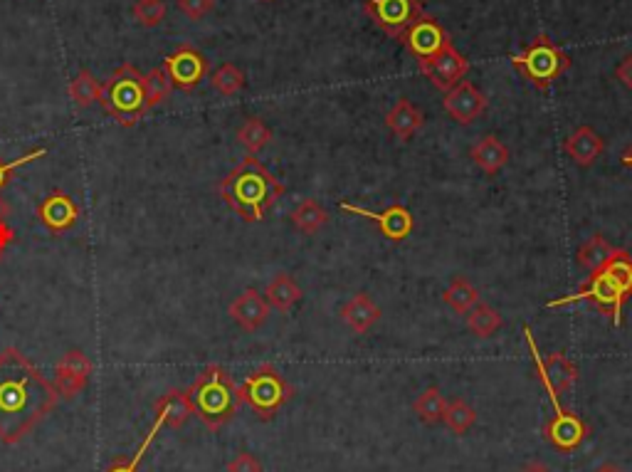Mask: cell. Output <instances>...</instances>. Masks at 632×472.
Returning a JSON list of instances; mask_svg holds the SVG:
<instances>
[{
  "instance_id": "cell-22",
  "label": "cell",
  "mask_w": 632,
  "mask_h": 472,
  "mask_svg": "<svg viewBox=\"0 0 632 472\" xmlns=\"http://www.w3.org/2000/svg\"><path fill=\"white\" fill-rule=\"evenodd\" d=\"M470 159L484 173L494 176V173H499V171L504 169V166L509 164V149L502 144V141L497 139V136L487 134V136H482V139H479L477 144L472 146Z\"/></svg>"
},
{
  "instance_id": "cell-29",
  "label": "cell",
  "mask_w": 632,
  "mask_h": 472,
  "mask_svg": "<svg viewBox=\"0 0 632 472\" xmlns=\"http://www.w3.org/2000/svg\"><path fill=\"white\" fill-rule=\"evenodd\" d=\"M70 97L77 109H89L102 99V85H99V80L89 70H79V75L70 85Z\"/></svg>"
},
{
  "instance_id": "cell-7",
  "label": "cell",
  "mask_w": 632,
  "mask_h": 472,
  "mask_svg": "<svg viewBox=\"0 0 632 472\" xmlns=\"http://www.w3.org/2000/svg\"><path fill=\"white\" fill-rule=\"evenodd\" d=\"M240 401L247 403L262 421H270L277 416L279 408L292 398V386L287 384L282 374L272 364H262L260 369L252 371L245 384L237 388Z\"/></svg>"
},
{
  "instance_id": "cell-42",
  "label": "cell",
  "mask_w": 632,
  "mask_h": 472,
  "mask_svg": "<svg viewBox=\"0 0 632 472\" xmlns=\"http://www.w3.org/2000/svg\"><path fill=\"white\" fill-rule=\"evenodd\" d=\"M521 472H551V470L546 468L544 463H529L526 468H521Z\"/></svg>"
},
{
  "instance_id": "cell-2",
  "label": "cell",
  "mask_w": 632,
  "mask_h": 472,
  "mask_svg": "<svg viewBox=\"0 0 632 472\" xmlns=\"http://www.w3.org/2000/svg\"><path fill=\"white\" fill-rule=\"evenodd\" d=\"M284 196V186L255 156H245L228 176L220 181V198L240 215L245 223H260L275 203Z\"/></svg>"
},
{
  "instance_id": "cell-16",
  "label": "cell",
  "mask_w": 632,
  "mask_h": 472,
  "mask_svg": "<svg viewBox=\"0 0 632 472\" xmlns=\"http://www.w3.org/2000/svg\"><path fill=\"white\" fill-rule=\"evenodd\" d=\"M442 107L457 124H474L487 112V97L470 80H462L460 85L445 92Z\"/></svg>"
},
{
  "instance_id": "cell-19",
  "label": "cell",
  "mask_w": 632,
  "mask_h": 472,
  "mask_svg": "<svg viewBox=\"0 0 632 472\" xmlns=\"http://www.w3.org/2000/svg\"><path fill=\"white\" fill-rule=\"evenodd\" d=\"M381 307L371 300V295L366 292H358V295L351 297L349 302L341 307V319H344L346 327L354 334H366L381 322Z\"/></svg>"
},
{
  "instance_id": "cell-26",
  "label": "cell",
  "mask_w": 632,
  "mask_h": 472,
  "mask_svg": "<svg viewBox=\"0 0 632 472\" xmlns=\"http://www.w3.org/2000/svg\"><path fill=\"white\" fill-rule=\"evenodd\" d=\"M465 317H467V327H470V332L479 339H489L499 327H502V314H499L494 307H489L487 302L474 304Z\"/></svg>"
},
{
  "instance_id": "cell-38",
  "label": "cell",
  "mask_w": 632,
  "mask_h": 472,
  "mask_svg": "<svg viewBox=\"0 0 632 472\" xmlns=\"http://www.w3.org/2000/svg\"><path fill=\"white\" fill-rule=\"evenodd\" d=\"M215 8V0H178V10L191 20H203Z\"/></svg>"
},
{
  "instance_id": "cell-40",
  "label": "cell",
  "mask_w": 632,
  "mask_h": 472,
  "mask_svg": "<svg viewBox=\"0 0 632 472\" xmlns=\"http://www.w3.org/2000/svg\"><path fill=\"white\" fill-rule=\"evenodd\" d=\"M615 77L620 80V85H625L628 89H632V55L625 57L618 67H615Z\"/></svg>"
},
{
  "instance_id": "cell-18",
  "label": "cell",
  "mask_w": 632,
  "mask_h": 472,
  "mask_svg": "<svg viewBox=\"0 0 632 472\" xmlns=\"http://www.w3.org/2000/svg\"><path fill=\"white\" fill-rule=\"evenodd\" d=\"M230 317H233V322L242 332H257L270 317V302L255 287H250L230 304Z\"/></svg>"
},
{
  "instance_id": "cell-35",
  "label": "cell",
  "mask_w": 632,
  "mask_h": 472,
  "mask_svg": "<svg viewBox=\"0 0 632 472\" xmlns=\"http://www.w3.org/2000/svg\"><path fill=\"white\" fill-rule=\"evenodd\" d=\"M168 8L163 0H136L134 5V20L144 28H156L163 23Z\"/></svg>"
},
{
  "instance_id": "cell-13",
  "label": "cell",
  "mask_w": 632,
  "mask_h": 472,
  "mask_svg": "<svg viewBox=\"0 0 632 472\" xmlns=\"http://www.w3.org/2000/svg\"><path fill=\"white\" fill-rule=\"evenodd\" d=\"M341 211L356 213V215H361V218H368L371 223H376V228L381 230L383 238H388L391 243H400V240L410 238V233H413V228H415L413 213H410L405 206H400V203H393V206H388L386 211H381V213L366 211V208L351 206V203H341Z\"/></svg>"
},
{
  "instance_id": "cell-28",
  "label": "cell",
  "mask_w": 632,
  "mask_h": 472,
  "mask_svg": "<svg viewBox=\"0 0 632 472\" xmlns=\"http://www.w3.org/2000/svg\"><path fill=\"white\" fill-rule=\"evenodd\" d=\"M442 302H445L450 309H455L457 314H467L474 304L479 302V292L470 280H465V277H455V280L450 282V287L442 292Z\"/></svg>"
},
{
  "instance_id": "cell-12",
  "label": "cell",
  "mask_w": 632,
  "mask_h": 472,
  "mask_svg": "<svg viewBox=\"0 0 632 472\" xmlns=\"http://www.w3.org/2000/svg\"><path fill=\"white\" fill-rule=\"evenodd\" d=\"M400 43L408 47L418 60H430V57H435L437 52L445 50L447 45H452L450 35L442 30V25L425 13L420 15L413 25H410L408 33L403 35Z\"/></svg>"
},
{
  "instance_id": "cell-15",
  "label": "cell",
  "mask_w": 632,
  "mask_h": 472,
  "mask_svg": "<svg viewBox=\"0 0 632 472\" xmlns=\"http://www.w3.org/2000/svg\"><path fill=\"white\" fill-rule=\"evenodd\" d=\"M79 206L67 196L65 191H52L47 193L38 206V218L40 223L50 230L52 235L70 233L72 228L79 223Z\"/></svg>"
},
{
  "instance_id": "cell-14",
  "label": "cell",
  "mask_w": 632,
  "mask_h": 472,
  "mask_svg": "<svg viewBox=\"0 0 632 472\" xmlns=\"http://www.w3.org/2000/svg\"><path fill=\"white\" fill-rule=\"evenodd\" d=\"M92 376V361L84 351L70 349L55 366V388L62 398L72 401L79 391H84Z\"/></svg>"
},
{
  "instance_id": "cell-8",
  "label": "cell",
  "mask_w": 632,
  "mask_h": 472,
  "mask_svg": "<svg viewBox=\"0 0 632 472\" xmlns=\"http://www.w3.org/2000/svg\"><path fill=\"white\" fill-rule=\"evenodd\" d=\"M363 8H366V13L371 15V20L383 33L398 40H403L410 25L423 15L418 0H366Z\"/></svg>"
},
{
  "instance_id": "cell-31",
  "label": "cell",
  "mask_w": 632,
  "mask_h": 472,
  "mask_svg": "<svg viewBox=\"0 0 632 472\" xmlns=\"http://www.w3.org/2000/svg\"><path fill=\"white\" fill-rule=\"evenodd\" d=\"M613 253L615 248L603 238V235H593V238L588 240V243H583L581 250H578V265L586 267L588 272H595L610 260Z\"/></svg>"
},
{
  "instance_id": "cell-1",
  "label": "cell",
  "mask_w": 632,
  "mask_h": 472,
  "mask_svg": "<svg viewBox=\"0 0 632 472\" xmlns=\"http://www.w3.org/2000/svg\"><path fill=\"white\" fill-rule=\"evenodd\" d=\"M60 401L52 381L20 349L0 351V443L15 445Z\"/></svg>"
},
{
  "instance_id": "cell-30",
  "label": "cell",
  "mask_w": 632,
  "mask_h": 472,
  "mask_svg": "<svg viewBox=\"0 0 632 472\" xmlns=\"http://www.w3.org/2000/svg\"><path fill=\"white\" fill-rule=\"evenodd\" d=\"M237 141L245 146L247 154L255 156L257 151H262L272 141V129L267 127L262 119L250 117V119H245V124H242L240 129H237Z\"/></svg>"
},
{
  "instance_id": "cell-41",
  "label": "cell",
  "mask_w": 632,
  "mask_h": 472,
  "mask_svg": "<svg viewBox=\"0 0 632 472\" xmlns=\"http://www.w3.org/2000/svg\"><path fill=\"white\" fill-rule=\"evenodd\" d=\"M15 240V230L8 223H0V260H3L5 248Z\"/></svg>"
},
{
  "instance_id": "cell-4",
  "label": "cell",
  "mask_w": 632,
  "mask_h": 472,
  "mask_svg": "<svg viewBox=\"0 0 632 472\" xmlns=\"http://www.w3.org/2000/svg\"><path fill=\"white\" fill-rule=\"evenodd\" d=\"M186 393L193 406V413H196L208 430L223 428L235 416L242 403L233 376L220 364L205 366Z\"/></svg>"
},
{
  "instance_id": "cell-9",
  "label": "cell",
  "mask_w": 632,
  "mask_h": 472,
  "mask_svg": "<svg viewBox=\"0 0 632 472\" xmlns=\"http://www.w3.org/2000/svg\"><path fill=\"white\" fill-rule=\"evenodd\" d=\"M524 337L526 342H529L531 346V354H534V361H536V369H539V379L541 384L546 386V391H549V396L553 398V403L558 406V396L566 391H571L573 384L578 381V369L576 364H573L571 359H568L566 354H551L546 356V359H541L539 351H536V344L534 339H531V329L524 327Z\"/></svg>"
},
{
  "instance_id": "cell-37",
  "label": "cell",
  "mask_w": 632,
  "mask_h": 472,
  "mask_svg": "<svg viewBox=\"0 0 632 472\" xmlns=\"http://www.w3.org/2000/svg\"><path fill=\"white\" fill-rule=\"evenodd\" d=\"M42 156H47V149H45V146H38V149L28 151V154L20 156V159H15V161H10V164H8V161L0 159V191H3V188L8 186L10 178H13V173H15V171L23 169V166H28V164H33V161L42 159Z\"/></svg>"
},
{
  "instance_id": "cell-32",
  "label": "cell",
  "mask_w": 632,
  "mask_h": 472,
  "mask_svg": "<svg viewBox=\"0 0 632 472\" xmlns=\"http://www.w3.org/2000/svg\"><path fill=\"white\" fill-rule=\"evenodd\" d=\"M442 421H445V426L450 428L452 433L465 435L467 430H470L474 423H477V411H474L470 403L462 401V398H455V401L447 403Z\"/></svg>"
},
{
  "instance_id": "cell-10",
  "label": "cell",
  "mask_w": 632,
  "mask_h": 472,
  "mask_svg": "<svg viewBox=\"0 0 632 472\" xmlns=\"http://www.w3.org/2000/svg\"><path fill=\"white\" fill-rule=\"evenodd\" d=\"M163 70H166L173 87L183 89V92H193V89L205 80L210 65L208 60H205L203 52L196 50V47L181 45L176 52H171V55L166 57Z\"/></svg>"
},
{
  "instance_id": "cell-5",
  "label": "cell",
  "mask_w": 632,
  "mask_h": 472,
  "mask_svg": "<svg viewBox=\"0 0 632 472\" xmlns=\"http://www.w3.org/2000/svg\"><path fill=\"white\" fill-rule=\"evenodd\" d=\"M99 104L104 112L119 124V127H136L141 119L149 112V102H146L144 89V75L136 70L134 65H121L117 72L102 85V99Z\"/></svg>"
},
{
  "instance_id": "cell-34",
  "label": "cell",
  "mask_w": 632,
  "mask_h": 472,
  "mask_svg": "<svg viewBox=\"0 0 632 472\" xmlns=\"http://www.w3.org/2000/svg\"><path fill=\"white\" fill-rule=\"evenodd\" d=\"M144 89H146V102H149V109H151V107H156V104H163L168 97H171L173 85H171V80H168L163 67H154L149 75H144Z\"/></svg>"
},
{
  "instance_id": "cell-17",
  "label": "cell",
  "mask_w": 632,
  "mask_h": 472,
  "mask_svg": "<svg viewBox=\"0 0 632 472\" xmlns=\"http://www.w3.org/2000/svg\"><path fill=\"white\" fill-rule=\"evenodd\" d=\"M588 426L576 416V413L568 411H558L556 416L551 418L544 426V438L549 440L556 450H563V453H571L578 445L586 440Z\"/></svg>"
},
{
  "instance_id": "cell-21",
  "label": "cell",
  "mask_w": 632,
  "mask_h": 472,
  "mask_svg": "<svg viewBox=\"0 0 632 472\" xmlns=\"http://www.w3.org/2000/svg\"><path fill=\"white\" fill-rule=\"evenodd\" d=\"M425 117L410 99H398L391 112L386 114V127L398 136L400 141H410L423 127Z\"/></svg>"
},
{
  "instance_id": "cell-6",
  "label": "cell",
  "mask_w": 632,
  "mask_h": 472,
  "mask_svg": "<svg viewBox=\"0 0 632 472\" xmlns=\"http://www.w3.org/2000/svg\"><path fill=\"white\" fill-rule=\"evenodd\" d=\"M512 65L536 89H549L551 82L571 67V57L553 43L549 35H539L519 55L512 57Z\"/></svg>"
},
{
  "instance_id": "cell-45",
  "label": "cell",
  "mask_w": 632,
  "mask_h": 472,
  "mask_svg": "<svg viewBox=\"0 0 632 472\" xmlns=\"http://www.w3.org/2000/svg\"><path fill=\"white\" fill-rule=\"evenodd\" d=\"M623 164L628 166V169H632V146H630V149L625 151V154H623Z\"/></svg>"
},
{
  "instance_id": "cell-27",
  "label": "cell",
  "mask_w": 632,
  "mask_h": 472,
  "mask_svg": "<svg viewBox=\"0 0 632 472\" xmlns=\"http://www.w3.org/2000/svg\"><path fill=\"white\" fill-rule=\"evenodd\" d=\"M445 408H447V398L442 396V391L437 386L425 388V391L420 393L413 403L415 416H418L423 423H428V426H435V423L442 421Z\"/></svg>"
},
{
  "instance_id": "cell-3",
  "label": "cell",
  "mask_w": 632,
  "mask_h": 472,
  "mask_svg": "<svg viewBox=\"0 0 632 472\" xmlns=\"http://www.w3.org/2000/svg\"><path fill=\"white\" fill-rule=\"evenodd\" d=\"M628 297H632V255L628 250L615 248L610 260L600 270L591 272V280H588V285L581 292H576L571 297H561V300H553L546 307L593 302L600 312H605L608 317H613L615 324H620V312H623V304L628 302Z\"/></svg>"
},
{
  "instance_id": "cell-33",
  "label": "cell",
  "mask_w": 632,
  "mask_h": 472,
  "mask_svg": "<svg viewBox=\"0 0 632 472\" xmlns=\"http://www.w3.org/2000/svg\"><path fill=\"white\" fill-rule=\"evenodd\" d=\"M210 85H213L215 92L223 94V97H235V94L245 87V75H242L240 67L233 65V62H225V65H220L218 70L213 72Z\"/></svg>"
},
{
  "instance_id": "cell-25",
  "label": "cell",
  "mask_w": 632,
  "mask_h": 472,
  "mask_svg": "<svg viewBox=\"0 0 632 472\" xmlns=\"http://www.w3.org/2000/svg\"><path fill=\"white\" fill-rule=\"evenodd\" d=\"M265 300L270 302V307L279 309V312H289L299 300H302V287L294 282L292 275H277L275 280L267 285Z\"/></svg>"
},
{
  "instance_id": "cell-39",
  "label": "cell",
  "mask_w": 632,
  "mask_h": 472,
  "mask_svg": "<svg viewBox=\"0 0 632 472\" xmlns=\"http://www.w3.org/2000/svg\"><path fill=\"white\" fill-rule=\"evenodd\" d=\"M228 472H262V463L252 453H237L228 463Z\"/></svg>"
},
{
  "instance_id": "cell-43",
  "label": "cell",
  "mask_w": 632,
  "mask_h": 472,
  "mask_svg": "<svg viewBox=\"0 0 632 472\" xmlns=\"http://www.w3.org/2000/svg\"><path fill=\"white\" fill-rule=\"evenodd\" d=\"M8 215H10V206L3 201V198H0V223H5V218H8Z\"/></svg>"
},
{
  "instance_id": "cell-20",
  "label": "cell",
  "mask_w": 632,
  "mask_h": 472,
  "mask_svg": "<svg viewBox=\"0 0 632 472\" xmlns=\"http://www.w3.org/2000/svg\"><path fill=\"white\" fill-rule=\"evenodd\" d=\"M563 149H566V154L571 156L578 166L588 169V166H593L595 161H598V156L603 154L605 144L598 136V131L583 124V127H578L571 136H568Z\"/></svg>"
},
{
  "instance_id": "cell-24",
  "label": "cell",
  "mask_w": 632,
  "mask_h": 472,
  "mask_svg": "<svg viewBox=\"0 0 632 472\" xmlns=\"http://www.w3.org/2000/svg\"><path fill=\"white\" fill-rule=\"evenodd\" d=\"M289 220H292V225L299 233L314 235L324 228L326 220H329V213L324 211V206H321L316 198H304V201L289 213Z\"/></svg>"
},
{
  "instance_id": "cell-44",
  "label": "cell",
  "mask_w": 632,
  "mask_h": 472,
  "mask_svg": "<svg viewBox=\"0 0 632 472\" xmlns=\"http://www.w3.org/2000/svg\"><path fill=\"white\" fill-rule=\"evenodd\" d=\"M595 472H623V470H620L618 465H613V463H605V465H600V468Z\"/></svg>"
},
{
  "instance_id": "cell-23",
  "label": "cell",
  "mask_w": 632,
  "mask_h": 472,
  "mask_svg": "<svg viewBox=\"0 0 632 472\" xmlns=\"http://www.w3.org/2000/svg\"><path fill=\"white\" fill-rule=\"evenodd\" d=\"M156 408V418H161L163 426L168 428H183L188 423V418L193 416V406L188 401L186 391H168L166 396H161L154 403Z\"/></svg>"
},
{
  "instance_id": "cell-11",
  "label": "cell",
  "mask_w": 632,
  "mask_h": 472,
  "mask_svg": "<svg viewBox=\"0 0 632 472\" xmlns=\"http://www.w3.org/2000/svg\"><path fill=\"white\" fill-rule=\"evenodd\" d=\"M420 70L440 92H450L452 87L465 80L470 72V62L460 50H455V45H447L430 60H420Z\"/></svg>"
},
{
  "instance_id": "cell-36",
  "label": "cell",
  "mask_w": 632,
  "mask_h": 472,
  "mask_svg": "<svg viewBox=\"0 0 632 472\" xmlns=\"http://www.w3.org/2000/svg\"><path fill=\"white\" fill-rule=\"evenodd\" d=\"M161 428H163V421H161V418H156L154 426H151L149 433H146V438H144V443H141V448L134 453V458H131L129 463H124V460H119V463H114L112 468H107L104 472H139L141 460H144L146 450L151 448V443H154V438H156L158 430H161Z\"/></svg>"
}]
</instances>
